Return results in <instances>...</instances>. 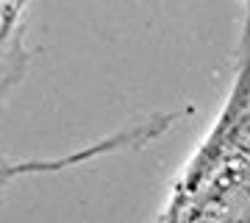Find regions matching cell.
<instances>
[{
    "label": "cell",
    "instance_id": "3",
    "mask_svg": "<svg viewBox=\"0 0 250 223\" xmlns=\"http://www.w3.org/2000/svg\"><path fill=\"white\" fill-rule=\"evenodd\" d=\"M14 3H17V0H0V9L6 11V9H11V6H14Z\"/></svg>",
    "mask_w": 250,
    "mask_h": 223
},
{
    "label": "cell",
    "instance_id": "2",
    "mask_svg": "<svg viewBox=\"0 0 250 223\" xmlns=\"http://www.w3.org/2000/svg\"><path fill=\"white\" fill-rule=\"evenodd\" d=\"M20 0L11 9L3 11V25H0V95L9 92V87H14V81L22 73V53H20Z\"/></svg>",
    "mask_w": 250,
    "mask_h": 223
},
{
    "label": "cell",
    "instance_id": "1",
    "mask_svg": "<svg viewBox=\"0 0 250 223\" xmlns=\"http://www.w3.org/2000/svg\"><path fill=\"white\" fill-rule=\"evenodd\" d=\"M250 178V11L245 23L242 62L233 81L231 98L223 115L197 148L195 159L175 181L164 221H192L206 218V206L217 204L231 190Z\"/></svg>",
    "mask_w": 250,
    "mask_h": 223
}]
</instances>
